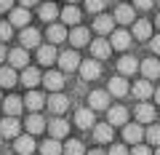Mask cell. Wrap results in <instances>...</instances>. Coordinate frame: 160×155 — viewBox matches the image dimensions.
I'll return each mask as SVG.
<instances>
[{"label":"cell","instance_id":"6da1fadb","mask_svg":"<svg viewBox=\"0 0 160 155\" xmlns=\"http://www.w3.org/2000/svg\"><path fill=\"white\" fill-rule=\"evenodd\" d=\"M46 107H48V112H53L56 118H62L69 110V99L64 96V94H51V96L46 99Z\"/></svg>","mask_w":160,"mask_h":155},{"label":"cell","instance_id":"7a4b0ae2","mask_svg":"<svg viewBox=\"0 0 160 155\" xmlns=\"http://www.w3.org/2000/svg\"><path fill=\"white\" fill-rule=\"evenodd\" d=\"M80 78L83 80H96L99 75H102V64H99V59H86V62H80Z\"/></svg>","mask_w":160,"mask_h":155},{"label":"cell","instance_id":"3957f363","mask_svg":"<svg viewBox=\"0 0 160 155\" xmlns=\"http://www.w3.org/2000/svg\"><path fill=\"white\" fill-rule=\"evenodd\" d=\"M19 134H22V123L16 121V118H3L0 121V137H6V139H16Z\"/></svg>","mask_w":160,"mask_h":155},{"label":"cell","instance_id":"277c9868","mask_svg":"<svg viewBox=\"0 0 160 155\" xmlns=\"http://www.w3.org/2000/svg\"><path fill=\"white\" fill-rule=\"evenodd\" d=\"M19 40H22L24 51H29V48H40V32L35 27H24L22 35H19Z\"/></svg>","mask_w":160,"mask_h":155},{"label":"cell","instance_id":"5b68a950","mask_svg":"<svg viewBox=\"0 0 160 155\" xmlns=\"http://www.w3.org/2000/svg\"><path fill=\"white\" fill-rule=\"evenodd\" d=\"M107 123L109 126H126L128 123V110L126 107H120V104H115V107H109L107 110Z\"/></svg>","mask_w":160,"mask_h":155},{"label":"cell","instance_id":"8992f818","mask_svg":"<svg viewBox=\"0 0 160 155\" xmlns=\"http://www.w3.org/2000/svg\"><path fill=\"white\" fill-rule=\"evenodd\" d=\"M59 67H62V72H75V70L80 67L78 51H64V54H59Z\"/></svg>","mask_w":160,"mask_h":155},{"label":"cell","instance_id":"52a82bcc","mask_svg":"<svg viewBox=\"0 0 160 155\" xmlns=\"http://www.w3.org/2000/svg\"><path fill=\"white\" fill-rule=\"evenodd\" d=\"M48 134H51V139H64L69 134V123L64 121V118H53V121H48Z\"/></svg>","mask_w":160,"mask_h":155},{"label":"cell","instance_id":"ba28073f","mask_svg":"<svg viewBox=\"0 0 160 155\" xmlns=\"http://www.w3.org/2000/svg\"><path fill=\"white\" fill-rule=\"evenodd\" d=\"M88 110H109V91H91L88 96Z\"/></svg>","mask_w":160,"mask_h":155},{"label":"cell","instance_id":"9c48e42d","mask_svg":"<svg viewBox=\"0 0 160 155\" xmlns=\"http://www.w3.org/2000/svg\"><path fill=\"white\" fill-rule=\"evenodd\" d=\"M139 70L144 72V78H147V80H158V78H160V62H158L155 56L139 62Z\"/></svg>","mask_w":160,"mask_h":155},{"label":"cell","instance_id":"30bf717a","mask_svg":"<svg viewBox=\"0 0 160 155\" xmlns=\"http://www.w3.org/2000/svg\"><path fill=\"white\" fill-rule=\"evenodd\" d=\"M131 40H133V35H131V32H126V29H115V32H112V40H109V46H112L115 51H126V48L131 46Z\"/></svg>","mask_w":160,"mask_h":155},{"label":"cell","instance_id":"8fae6325","mask_svg":"<svg viewBox=\"0 0 160 155\" xmlns=\"http://www.w3.org/2000/svg\"><path fill=\"white\" fill-rule=\"evenodd\" d=\"M43 86H46L48 91L59 94L64 88V72H46L43 75Z\"/></svg>","mask_w":160,"mask_h":155},{"label":"cell","instance_id":"7c38bea8","mask_svg":"<svg viewBox=\"0 0 160 155\" xmlns=\"http://www.w3.org/2000/svg\"><path fill=\"white\" fill-rule=\"evenodd\" d=\"M131 91H133V96H136V99L147 102V99H149V96L155 94V88H152V83H149L147 78H142V80H136V83L131 86Z\"/></svg>","mask_w":160,"mask_h":155},{"label":"cell","instance_id":"4fadbf2b","mask_svg":"<svg viewBox=\"0 0 160 155\" xmlns=\"http://www.w3.org/2000/svg\"><path fill=\"white\" fill-rule=\"evenodd\" d=\"M91 54L93 59H107L109 54H112V46H109V40H104V38H96V40H91Z\"/></svg>","mask_w":160,"mask_h":155},{"label":"cell","instance_id":"5bb4252c","mask_svg":"<svg viewBox=\"0 0 160 155\" xmlns=\"http://www.w3.org/2000/svg\"><path fill=\"white\" fill-rule=\"evenodd\" d=\"M75 123H78V128H93V126H96V121H93V110H88V107L75 110Z\"/></svg>","mask_w":160,"mask_h":155},{"label":"cell","instance_id":"9a60e30c","mask_svg":"<svg viewBox=\"0 0 160 155\" xmlns=\"http://www.w3.org/2000/svg\"><path fill=\"white\" fill-rule=\"evenodd\" d=\"M123 139H126L128 144H139L144 139V128L136 126V123H126V128H123Z\"/></svg>","mask_w":160,"mask_h":155},{"label":"cell","instance_id":"2e32d148","mask_svg":"<svg viewBox=\"0 0 160 155\" xmlns=\"http://www.w3.org/2000/svg\"><path fill=\"white\" fill-rule=\"evenodd\" d=\"M13 147H16V155H32L35 152V139L29 134H19Z\"/></svg>","mask_w":160,"mask_h":155},{"label":"cell","instance_id":"e0dca14e","mask_svg":"<svg viewBox=\"0 0 160 155\" xmlns=\"http://www.w3.org/2000/svg\"><path fill=\"white\" fill-rule=\"evenodd\" d=\"M107 91L112 94V96H126V94L131 91V86H128V80L123 78V75H118V78H112V80H109Z\"/></svg>","mask_w":160,"mask_h":155},{"label":"cell","instance_id":"ac0fdd59","mask_svg":"<svg viewBox=\"0 0 160 155\" xmlns=\"http://www.w3.org/2000/svg\"><path fill=\"white\" fill-rule=\"evenodd\" d=\"M24 126H27V134H29V137H35V134L46 131V126H48V123L43 121V115L32 112V115H29V118H27V123H24Z\"/></svg>","mask_w":160,"mask_h":155},{"label":"cell","instance_id":"d6986e66","mask_svg":"<svg viewBox=\"0 0 160 155\" xmlns=\"http://www.w3.org/2000/svg\"><path fill=\"white\" fill-rule=\"evenodd\" d=\"M88 38H91V32H88L86 27H75L72 32H69V43H72V48H80V46H88Z\"/></svg>","mask_w":160,"mask_h":155},{"label":"cell","instance_id":"ffe728a7","mask_svg":"<svg viewBox=\"0 0 160 155\" xmlns=\"http://www.w3.org/2000/svg\"><path fill=\"white\" fill-rule=\"evenodd\" d=\"M24 107L32 110V112H40V110L46 107V96H43L40 91H29L27 99H24Z\"/></svg>","mask_w":160,"mask_h":155},{"label":"cell","instance_id":"44dd1931","mask_svg":"<svg viewBox=\"0 0 160 155\" xmlns=\"http://www.w3.org/2000/svg\"><path fill=\"white\" fill-rule=\"evenodd\" d=\"M112 131L115 128L109 126V123H96V126H93V139H96L99 144H107V142H112Z\"/></svg>","mask_w":160,"mask_h":155},{"label":"cell","instance_id":"7402d4cb","mask_svg":"<svg viewBox=\"0 0 160 155\" xmlns=\"http://www.w3.org/2000/svg\"><path fill=\"white\" fill-rule=\"evenodd\" d=\"M27 22H29V8H13L11 11V19H8V24H11V27H27Z\"/></svg>","mask_w":160,"mask_h":155},{"label":"cell","instance_id":"603a6c76","mask_svg":"<svg viewBox=\"0 0 160 155\" xmlns=\"http://www.w3.org/2000/svg\"><path fill=\"white\" fill-rule=\"evenodd\" d=\"M27 62H29V56H27L24 48H16V51L8 54V67H13V70H24V67H27Z\"/></svg>","mask_w":160,"mask_h":155},{"label":"cell","instance_id":"cb8c5ba5","mask_svg":"<svg viewBox=\"0 0 160 155\" xmlns=\"http://www.w3.org/2000/svg\"><path fill=\"white\" fill-rule=\"evenodd\" d=\"M56 59H59V54H56V48H53L51 43L38 48V62H40V64H46V67H48V64H53Z\"/></svg>","mask_w":160,"mask_h":155},{"label":"cell","instance_id":"d4e9b609","mask_svg":"<svg viewBox=\"0 0 160 155\" xmlns=\"http://www.w3.org/2000/svg\"><path fill=\"white\" fill-rule=\"evenodd\" d=\"M136 121L139 123H152L155 121V104H147V102L136 104Z\"/></svg>","mask_w":160,"mask_h":155},{"label":"cell","instance_id":"484cf974","mask_svg":"<svg viewBox=\"0 0 160 155\" xmlns=\"http://www.w3.org/2000/svg\"><path fill=\"white\" fill-rule=\"evenodd\" d=\"M133 38H136V40H149V38H152V24H149L147 19H139V22L133 24Z\"/></svg>","mask_w":160,"mask_h":155},{"label":"cell","instance_id":"4316f807","mask_svg":"<svg viewBox=\"0 0 160 155\" xmlns=\"http://www.w3.org/2000/svg\"><path fill=\"white\" fill-rule=\"evenodd\" d=\"M67 40V29L64 24H48V43L56 46V43H64Z\"/></svg>","mask_w":160,"mask_h":155},{"label":"cell","instance_id":"83f0119b","mask_svg":"<svg viewBox=\"0 0 160 155\" xmlns=\"http://www.w3.org/2000/svg\"><path fill=\"white\" fill-rule=\"evenodd\" d=\"M112 27H115V19H112V16H107V13H99V16H96V22H93V29H96L99 35L112 32Z\"/></svg>","mask_w":160,"mask_h":155},{"label":"cell","instance_id":"f1b7e54d","mask_svg":"<svg viewBox=\"0 0 160 155\" xmlns=\"http://www.w3.org/2000/svg\"><path fill=\"white\" fill-rule=\"evenodd\" d=\"M16 70L13 67H0V88H13L16 86Z\"/></svg>","mask_w":160,"mask_h":155},{"label":"cell","instance_id":"f546056e","mask_svg":"<svg viewBox=\"0 0 160 155\" xmlns=\"http://www.w3.org/2000/svg\"><path fill=\"white\" fill-rule=\"evenodd\" d=\"M38 16H40V19H43V22H46V24H51V22H53V19H56V16H59V8H56V6H53L51 0H48V3H43V6H40V8H38Z\"/></svg>","mask_w":160,"mask_h":155},{"label":"cell","instance_id":"4dcf8cb0","mask_svg":"<svg viewBox=\"0 0 160 155\" xmlns=\"http://www.w3.org/2000/svg\"><path fill=\"white\" fill-rule=\"evenodd\" d=\"M112 19H115V22H120V24H131V22H133V6H126V3L118 6Z\"/></svg>","mask_w":160,"mask_h":155},{"label":"cell","instance_id":"1f68e13d","mask_svg":"<svg viewBox=\"0 0 160 155\" xmlns=\"http://www.w3.org/2000/svg\"><path fill=\"white\" fill-rule=\"evenodd\" d=\"M40 80H43V78H40V72H38L35 67H24V70H22V83H24L27 88H35Z\"/></svg>","mask_w":160,"mask_h":155},{"label":"cell","instance_id":"d6a6232c","mask_svg":"<svg viewBox=\"0 0 160 155\" xmlns=\"http://www.w3.org/2000/svg\"><path fill=\"white\" fill-rule=\"evenodd\" d=\"M22 107H24V102H22L19 96H8L6 102H3V110H6L8 118H16V115L22 112Z\"/></svg>","mask_w":160,"mask_h":155},{"label":"cell","instance_id":"836d02e7","mask_svg":"<svg viewBox=\"0 0 160 155\" xmlns=\"http://www.w3.org/2000/svg\"><path fill=\"white\" fill-rule=\"evenodd\" d=\"M118 70H120V75H133L139 70V59H133V56H123L118 62Z\"/></svg>","mask_w":160,"mask_h":155},{"label":"cell","instance_id":"e575fe53","mask_svg":"<svg viewBox=\"0 0 160 155\" xmlns=\"http://www.w3.org/2000/svg\"><path fill=\"white\" fill-rule=\"evenodd\" d=\"M62 155H86V147L80 139H69L67 144H62Z\"/></svg>","mask_w":160,"mask_h":155},{"label":"cell","instance_id":"d590c367","mask_svg":"<svg viewBox=\"0 0 160 155\" xmlns=\"http://www.w3.org/2000/svg\"><path fill=\"white\" fill-rule=\"evenodd\" d=\"M59 16H62L64 24H78V22H80V8L67 6V8H62V11H59Z\"/></svg>","mask_w":160,"mask_h":155},{"label":"cell","instance_id":"8d00e7d4","mask_svg":"<svg viewBox=\"0 0 160 155\" xmlns=\"http://www.w3.org/2000/svg\"><path fill=\"white\" fill-rule=\"evenodd\" d=\"M40 152H43V155H62V144H59V139L48 137L46 142L40 144Z\"/></svg>","mask_w":160,"mask_h":155},{"label":"cell","instance_id":"74e56055","mask_svg":"<svg viewBox=\"0 0 160 155\" xmlns=\"http://www.w3.org/2000/svg\"><path fill=\"white\" fill-rule=\"evenodd\" d=\"M144 137H147L149 144H155V147H160V126L155 123V126H149L147 131H144Z\"/></svg>","mask_w":160,"mask_h":155},{"label":"cell","instance_id":"f35d334b","mask_svg":"<svg viewBox=\"0 0 160 155\" xmlns=\"http://www.w3.org/2000/svg\"><path fill=\"white\" fill-rule=\"evenodd\" d=\"M104 6H107V0H86V8L88 13H102Z\"/></svg>","mask_w":160,"mask_h":155},{"label":"cell","instance_id":"ab89813d","mask_svg":"<svg viewBox=\"0 0 160 155\" xmlns=\"http://www.w3.org/2000/svg\"><path fill=\"white\" fill-rule=\"evenodd\" d=\"M11 35H13V27L8 22H0V43H6Z\"/></svg>","mask_w":160,"mask_h":155},{"label":"cell","instance_id":"60d3db41","mask_svg":"<svg viewBox=\"0 0 160 155\" xmlns=\"http://www.w3.org/2000/svg\"><path fill=\"white\" fill-rule=\"evenodd\" d=\"M152 6H155V0H133V8H139V11H149Z\"/></svg>","mask_w":160,"mask_h":155},{"label":"cell","instance_id":"b9f144b4","mask_svg":"<svg viewBox=\"0 0 160 155\" xmlns=\"http://www.w3.org/2000/svg\"><path fill=\"white\" fill-rule=\"evenodd\" d=\"M107 155H131V152H128V147H123V144H112Z\"/></svg>","mask_w":160,"mask_h":155},{"label":"cell","instance_id":"7bdbcfd3","mask_svg":"<svg viewBox=\"0 0 160 155\" xmlns=\"http://www.w3.org/2000/svg\"><path fill=\"white\" fill-rule=\"evenodd\" d=\"M131 155H152V150H149V147H144V144H133Z\"/></svg>","mask_w":160,"mask_h":155},{"label":"cell","instance_id":"ee69618b","mask_svg":"<svg viewBox=\"0 0 160 155\" xmlns=\"http://www.w3.org/2000/svg\"><path fill=\"white\" fill-rule=\"evenodd\" d=\"M149 46H152V51H155V54H160V35L149 38Z\"/></svg>","mask_w":160,"mask_h":155},{"label":"cell","instance_id":"f6af8a7d","mask_svg":"<svg viewBox=\"0 0 160 155\" xmlns=\"http://www.w3.org/2000/svg\"><path fill=\"white\" fill-rule=\"evenodd\" d=\"M0 11H13V0H0Z\"/></svg>","mask_w":160,"mask_h":155},{"label":"cell","instance_id":"bcb514c9","mask_svg":"<svg viewBox=\"0 0 160 155\" xmlns=\"http://www.w3.org/2000/svg\"><path fill=\"white\" fill-rule=\"evenodd\" d=\"M19 6L22 8H32V6H38V0H19Z\"/></svg>","mask_w":160,"mask_h":155},{"label":"cell","instance_id":"7dc6e473","mask_svg":"<svg viewBox=\"0 0 160 155\" xmlns=\"http://www.w3.org/2000/svg\"><path fill=\"white\" fill-rule=\"evenodd\" d=\"M0 62H6V46L0 43Z\"/></svg>","mask_w":160,"mask_h":155},{"label":"cell","instance_id":"c3c4849f","mask_svg":"<svg viewBox=\"0 0 160 155\" xmlns=\"http://www.w3.org/2000/svg\"><path fill=\"white\" fill-rule=\"evenodd\" d=\"M152 96H155V102L160 104V88H155V94H152Z\"/></svg>","mask_w":160,"mask_h":155},{"label":"cell","instance_id":"681fc988","mask_svg":"<svg viewBox=\"0 0 160 155\" xmlns=\"http://www.w3.org/2000/svg\"><path fill=\"white\" fill-rule=\"evenodd\" d=\"M86 155H107V152H102V150H91V152H86Z\"/></svg>","mask_w":160,"mask_h":155},{"label":"cell","instance_id":"f907efd6","mask_svg":"<svg viewBox=\"0 0 160 155\" xmlns=\"http://www.w3.org/2000/svg\"><path fill=\"white\" fill-rule=\"evenodd\" d=\"M155 24H158V27H160V13H158V19H155Z\"/></svg>","mask_w":160,"mask_h":155},{"label":"cell","instance_id":"816d5d0a","mask_svg":"<svg viewBox=\"0 0 160 155\" xmlns=\"http://www.w3.org/2000/svg\"><path fill=\"white\" fill-rule=\"evenodd\" d=\"M67 3H69V6H75V3H78V0H67Z\"/></svg>","mask_w":160,"mask_h":155},{"label":"cell","instance_id":"f5cc1de1","mask_svg":"<svg viewBox=\"0 0 160 155\" xmlns=\"http://www.w3.org/2000/svg\"><path fill=\"white\" fill-rule=\"evenodd\" d=\"M0 155H16V152H0Z\"/></svg>","mask_w":160,"mask_h":155},{"label":"cell","instance_id":"db71d44e","mask_svg":"<svg viewBox=\"0 0 160 155\" xmlns=\"http://www.w3.org/2000/svg\"><path fill=\"white\" fill-rule=\"evenodd\" d=\"M155 155H160V147H158V150H155Z\"/></svg>","mask_w":160,"mask_h":155},{"label":"cell","instance_id":"11a10c76","mask_svg":"<svg viewBox=\"0 0 160 155\" xmlns=\"http://www.w3.org/2000/svg\"><path fill=\"white\" fill-rule=\"evenodd\" d=\"M155 3H158V6H160V0H155Z\"/></svg>","mask_w":160,"mask_h":155},{"label":"cell","instance_id":"9f6ffc18","mask_svg":"<svg viewBox=\"0 0 160 155\" xmlns=\"http://www.w3.org/2000/svg\"><path fill=\"white\" fill-rule=\"evenodd\" d=\"M0 144H3V137H0Z\"/></svg>","mask_w":160,"mask_h":155}]
</instances>
